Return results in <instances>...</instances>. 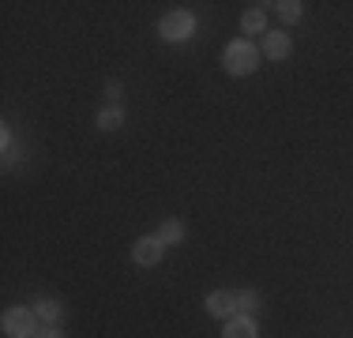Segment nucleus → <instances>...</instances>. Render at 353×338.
Returning a JSON list of instances; mask_svg holds the SVG:
<instances>
[{
	"mask_svg": "<svg viewBox=\"0 0 353 338\" xmlns=\"http://www.w3.org/2000/svg\"><path fill=\"white\" fill-rule=\"evenodd\" d=\"M259 49L252 46V41H230L225 46V53H222V64H225V72L230 75H252L259 68Z\"/></svg>",
	"mask_w": 353,
	"mask_h": 338,
	"instance_id": "obj_1",
	"label": "nucleus"
},
{
	"mask_svg": "<svg viewBox=\"0 0 353 338\" xmlns=\"http://www.w3.org/2000/svg\"><path fill=\"white\" fill-rule=\"evenodd\" d=\"M34 308H23V304H12V308H4V319H0V327H4L8 338H30L34 335Z\"/></svg>",
	"mask_w": 353,
	"mask_h": 338,
	"instance_id": "obj_2",
	"label": "nucleus"
},
{
	"mask_svg": "<svg viewBox=\"0 0 353 338\" xmlns=\"http://www.w3.org/2000/svg\"><path fill=\"white\" fill-rule=\"evenodd\" d=\"M192 30H196V19H192L188 12H170V15H162V23H158L162 41H188Z\"/></svg>",
	"mask_w": 353,
	"mask_h": 338,
	"instance_id": "obj_3",
	"label": "nucleus"
},
{
	"mask_svg": "<svg viewBox=\"0 0 353 338\" xmlns=\"http://www.w3.org/2000/svg\"><path fill=\"white\" fill-rule=\"evenodd\" d=\"M162 256H165V244L158 237H139L132 244V264L136 267H154V264H162Z\"/></svg>",
	"mask_w": 353,
	"mask_h": 338,
	"instance_id": "obj_4",
	"label": "nucleus"
},
{
	"mask_svg": "<svg viewBox=\"0 0 353 338\" xmlns=\"http://www.w3.org/2000/svg\"><path fill=\"white\" fill-rule=\"evenodd\" d=\"M290 49H293L290 34H282V30H267L263 34V57H267V61H285Z\"/></svg>",
	"mask_w": 353,
	"mask_h": 338,
	"instance_id": "obj_5",
	"label": "nucleus"
},
{
	"mask_svg": "<svg viewBox=\"0 0 353 338\" xmlns=\"http://www.w3.org/2000/svg\"><path fill=\"white\" fill-rule=\"evenodd\" d=\"M207 312L214 319H230V316H237V301H233L230 290H214V293H207Z\"/></svg>",
	"mask_w": 353,
	"mask_h": 338,
	"instance_id": "obj_6",
	"label": "nucleus"
},
{
	"mask_svg": "<svg viewBox=\"0 0 353 338\" xmlns=\"http://www.w3.org/2000/svg\"><path fill=\"white\" fill-rule=\"evenodd\" d=\"M222 338H259V327L252 316H230L222 327Z\"/></svg>",
	"mask_w": 353,
	"mask_h": 338,
	"instance_id": "obj_7",
	"label": "nucleus"
},
{
	"mask_svg": "<svg viewBox=\"0 0 353 338\" xmlns=\"http://www.w3.org/2000/svg\"><path fill=\"white\" fill-rule=\"evenodd\" d=\"M154 237L165 244V248H176V244H181L184 237H188V226H184L181 218H165V222L158 226V233H154Z\"/></svg>",
	"mask_w": 353,
	"mask_h": 338,
	"instance_id": "obj_8",
	"label": "nucleus"
},
{
	"mask_svg": "<svg viewBox=\"0 0 353 338\" xmlns=\"http://www.w3.org/2000/svg\"><path fill=\"white\" fill-rule=\"evenodd\" d=\"M34 316L46 327H57V324H61V316H64V304L57 297H41V301H34Z\"/></svg>",
	"mask_w": 353,
	"mask_h": 338,
	"instance_id": "obj_9",
	"label": "nucleus"
},
{
	"mask_svg": "<svg viewBox=\"0 0 353 338\" xmlns=\"http://www.w3.org/2000/svg\"><path fill=\"white\" fill-rule=\"evenodd\" d=\"M94 124H98V132H121L124 128V109L121 106H105Z\"/></svg>",
	"mask_w": 353,
	"mask_h": 338,
	"instance_id": "obj_10",
	"label": "nucleus"
},
{
	"mask_svg": "<svg viewBox=\"0 0 353 338\" xmlns=\"http://www.w3.org/2000/svg\"><path fill=\"white\" fill-rule=\"evenodd\" d=\"M241 30L245 34H267V12L263 8H248V12L241 15Z\"/></svg>",
	"mask_w": 353,
	"mask_h": 338,
	"instance_id": "obj_11",
	"label": "nucleus"
},
{
	"mask_svg": "<svg viewBox=\"0 0 353 338\" xmlns=\"http://www.w3.org/2000/svg\"><path fill=\"white\" fill-rule=\"evenodd\" d=\"M233 301H237V316H252V312H259V304H263V297H259V290H241L233 293Z\"/></svg>",
	"mask_w": 353,
	"mask_h": 338,
	"instance_id": "obj_12",
	"label": "nucleus"
},
{
	"mask_svg": "<svg viewBox=\"0 0 353 338\" xmlns=\"http://www.w3.org/2000/svg\"><path fill=\"white\" fill-rule=\"evenodd\" d=\"M274 8H279L282 23H297L301 15H305V4H301V0H282V4H274Z\"/></svg>",
	"mask_w": 353,
	"mask_h": 338,
	"instance_id": "obj_13",
	"label": "nucleus"
},
{
	"mask_svg": "<svg viewBox=\"0 0 353 338\" xmlns=\"http://www.w3.org/2000/svg\"><path fill=\"white\" fill-rule=\"evenodd\" d=\"M121 95H124V83L109 79L105 83V101H109V106H121Z\"/></svg>",
	"mask_w": 353,
	"mask_h": 338,
	"instance_id": "obj_14",
	"label": "nucleus"
},
{
	"mask_svg": "<svg viewBox=\"0 0 353 338\" xmlns=\"http://www.w3.org/2000/svg\"><path fill=\"white\" fill-rule=\"evenodd\" d=\"M30 338H64V331L61 327H41V331H34Z\"/></svg>",
	"mask_w": 353,
	"mask_h": 338,
	"instance_id": "obj_15",
	"label": "nucleus"
}]
</instances>
